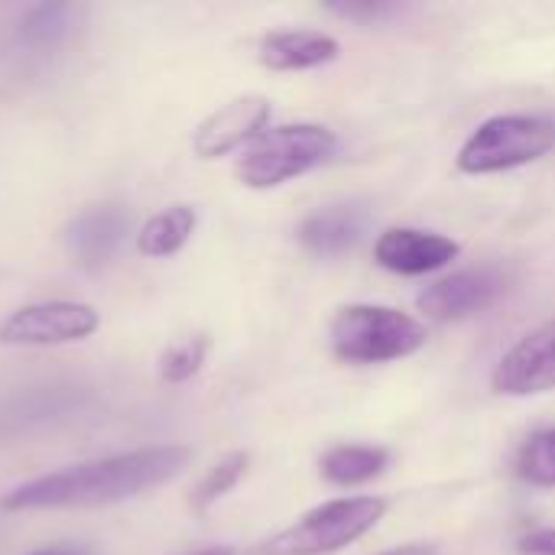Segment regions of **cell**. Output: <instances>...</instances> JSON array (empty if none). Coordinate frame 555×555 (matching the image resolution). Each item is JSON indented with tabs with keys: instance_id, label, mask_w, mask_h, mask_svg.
Returning a JSON list of instances; mask_svg holds the SVG:
<instances>
[{
	"instance_id": "8fae6325",
	"label": "cell",
	"mask_w": 555,
	"mask_h": 555,
	"mask_svg": "<svg viewBox=\"0 0 555 555\" xmlns=\"http://www.w3.org/2000/svg\"><path fill=\"white\" fill-rule=\"evenodd\" d=\"M367 228H371L367 208L354 202H338L306 215L296 237L312 257H341L364 241Z\"/></svg>"
},
{
	"instance_id": "52a82bcc",
	"label": "cell",
	"mask_w": 555,
	"mask_h": 555,
	"mask_svg": "<svg viewBox=\"0 0 555 555\" xmlns=\"http://www.w3.org/2000/svg\"><path fill=\"white\" fill-rule=\"evenodd\" d=\"M270 98L263 94H241L228 104H221L215 114H208L195 137H192V150L202 159H221L234 150H247L270 120Z\"/></svg>"
},
{
	"instance_id": "8992f818",
	"label": "cell",
	"mask_w": 555,
	"mask_h": 555,
	"mask_svg": "<svg viewBox=\"0 0 555 555\" xmlns=\"http://www.w3.org/2000/svg\"><path fill=\"white\" fill-rule=\"evenodd\" d=\"M101 315L91 302L52 299L13 309L0 322V345L7 348H49L85 341L98 332Z\"/></svg>"
},
{
	"instance_id": "ffe728a7",
	"label": "cell",
	"mask_w": 555,
	"mask_h": 555,
	"mask_svg": "<svg viewBox=\"0 0 555 555\" xmlns=\"http://www.w3.org/2000/svg\"><path fill=\"white\" fill-rule=\"evenodd\" d=\"M517 553L520 555H555V527H546V530H533V533L520 537V543H517Z\"/></svg>"
},
{
	"instance_id": "277c9868",
	"label": "cell",
	"mask_w": 555,
	"mask_h": 555,
	"mask_svg": "<svg viewBox=\"0 0 555 555\" xmlns=\"http://www.w3.org/2000/svg\"><path fill=\"white\" fill-rule=\"evenodd\" d=\"M387 517L384 498H338L312 507L293 527L270 537L257 555H332L367 537Z\"/></svg>"
},
{
	"instance_id": "4fadbf2b",
	"label": "cell",
	"mask_w": 555,
	"mask_h": 555,
	"mask_svg": "<svg viewBox=\"0 0 555 555\" xmlns=\"http://www.w3.org/2000/svg\"><path fill=\"white\" fill-rule=\"evenodd\" d=\"M341 42L322 29H276L260 39L257 59L273 72H306L335 62Z\"/></svg>"
},
{
	"instance_id": "5bb4252c",
	"label": "cell",
	"mask_w": 555,
	"mask_h": 555,
	"mask_svg": "<svg viewBox=\"0 0 555 555\" xmlns=\"http://www.w3.org/2000/svg\"><path fill=\"white\" fill-rule=\"evenodd\" d=\"M195 224H198L195 208H189V205L163 208L153 218H146L143 228L137 231V250L153 260L172 257L189 244V237L195 234Z\"/></svg>"
},
{
	"instance_id": "44dd1931",
	"label": "cell",
	"mask_w": 555,
	"mask_h": 555,
	"mask_svg": "<svg viewBox=\"0 0 555 555\" xmlns=\"http://www.w3.org/2000/svg\"><path fill=\"white\" fill-rule=\"evenodd\" d=\"M393 10L397 7H390V3H341V7H335V13H341L348 20H377V16H387Z\"/></svg>"
},
{
	"instance_id": "7c38bea8",
	"label": "cell",
	"mask_w": 555,
	"mask_h": 555,
	"mask_svg": "<svg viewBox=\"0 0 555 555\" xmlns=\"http://www.w3.org/2000/svg\"><path fill=\"white\" fill-rule=\"evenodd\" d=\"M127 231H130V215L124 208L117 205L88 208L65 224V247L85 270H98L117 254Z\"/></svg>"
},
{
	"instance_id": "ac0fdd59",
	"label": "cell",
	"mask_w": 555,
	"mask_h": 555,
	"mask_svg": "<svg viewBox=\"0 0 555 555\" xmlns=\"http://www.w3.org/2000/svg\"><path fill=\"white\" fill-rule=\"evenodd\" d=\"M517 475L533 488H555V429H540L524 442Z\"/></svg>"
},
{
	"instance_id": "3957f363",
	"label": "cell",
	"mask_w": 555,
	"mask_h": 555,
	"mask_svg": "<svg viewBox=\"0 0 555 555\" xmlns=\"http://www.w3.org/2000/svg\"><path fill=\"white\" fill-rule=\"evenodd\" d=\"M332 351L348 364H387L426 345V325L393 306H345L332 319Z\"/></svg>"
},
{
	"instance_id": "6da1fadb",
	"label": "cell",
	"mask_w": 555,
	"mask_h": 555,
	"mask_svg": "<svg viewBox=\"0 0 555 555\" xmlns=\"http://www.w3.org/2000/svg\"><path fill=\"white\" fill-rule=\"evenodd\" d=\"M192 462L189 446H146L81 465H68L33 481L16 485L0 498V511H62V507H107L179 478Z\"/></svg>"
},
{
	"instance_id": "e0dca14e",
	"label": "cell",
	"mask_w": 555,
	"mask_h": 555,
	"mask_svg": "<svg viewBox=\"0 0 555 555\" xmlns=\"http://www.w3.org/2000/svg\"><path fill=\"white\" fill-rule=\"evenodd\" d=\"M247 468H250V455H247V452H228V455L202 478V485L195 488V494H192V511H195V514H205L208 507H215L224 494H231V491L237 488V481L247 475Z\"/></svg>"
},
{
	"instance_id": "5b68a950",
	"label": "cell",
	"mask_w": 555,
	"mask_h": 555,
	"mask_svg": "<svg viewBox=\"0 0 555 555\" xmlns=\"http://www.w3.org/2000/svg\"><path fill=\"white\" fill-rule=\"evenodd\" d=\"M555 150V120L540 114H498L472 130L459 150L465 176H494L530 166Z\"/></svg>"
},
{
	"instance_id": "30bf717a",
	"label": "cell",
	"mask_w": 555,
	"mask_h": 555,
	"mask_svg": "<svg viewBox=\"0 0 555 555\" xmlns=\"http://www.w3.org/2000/svg\"><path fill=\"white\" fill-rule=\"evenodd\" d=\"M462 254L459 241L439 234V231H420V228H390L374 244V260L400 276H423L449 267Z\"/></svg>"
},
{
	"instance_id": "9c48e42d",
	"label": "cell",
	"mask_w": 555,
	"mask_h": 555,
	"mask_svg": "<svg viewBox=\"0 0 555 555\" xmlns=\"http://www.w3.org/2000/svg\"><path fill=\"white\" fill-rule=\"evenodd\" d=\"M504 289H507V280L501 270H491V267L459 270L426 286L420 296V309L436 322H459V319L491 309L504 296Z\"/></svg>"
},
{
	"instance_id": "7a4b0ae2",
	"label": "cell",
	"mask_w": 555,
	"mask_h": 555,
	"mask_svg": "<svg viewBox=\"0 0 555 555\" xmlns=\"http://www.w3.org/2000/svg\"><path fill=\"white\" fill-rule=\"evenodd\" d=\"M335 153V130L322 124H283L263 130L247 150H241L234 176L247 189H276L312 172L315 166H325Z\"/></svg>"
},
{
	"instance_id": "ba28073f",
	"label": "cell",
	"mask_w": 555,
	"mask_h": 555,
	"mask_svg": "<svg viewBox=\"0 0 555 555\" xmlns=\"http://www.w3.org/2000/svg\"><path fill=\"white\" fill-rule=\"evenodd\" d=\"M491 384L504 397H537L555 387V322L524 335L494 367Z\"/></svg>"
},
{
	"instance_id": "7402d4cb",
	"label": "cell",
	"mask_w": 555,
	"mask_h": 555,
	"mask_svg": "<svg viewBox=\"0 0 555 555\" xmlns=\"http://www.w3.org/2000/svg\"><path fill=\"white\" fill-rule=\"evenodd\" d=\"M26 555H91L85 546H72V543H55V546H42Z\"/></svg>"
},
{
	"instance_id": "2e32d148",
	"label": "cell",
	"mask_w": 555,
	"mask_h": 555,
	"mask_svg": "<svg viewBox=\"0 0 555 555\" xmlns=\"http://www.w3.org/2000/svg\"><path fill=\"white\" fill-rule=\"evenodd\" d=\"M72 13H75L72 3H59V0L36 3L20 20V39L26 46H39V49L42 46H55V42H62L72 33Z\"/></svg>"
},
{
	"instance_id": "cb8c5ba5",
	"label": "cell",
	"mask_w": 555,
	"mask_h": 555,
	"mask_svg": "<svg viewBox=\"0 0 555 555\" xmlns=\"http://www.w3.org/2000/svg\"><path fill=\"white\" fill-rule=\"evenodd\" d=\"M185 555H234V550H228V546H208V550H195V553Z\"/></svg>"
},
{
	"instance_id": "9a60e30c",
	"label": "cell",
	"mask_w": 555,
	"mask_h": 555,
	"mask_svg": "<svg viewBox=\"0 0 555 555\" xmlns=\"http://www.w3.org/2000/svg\"><path fill=\"white\" fill-rule=\"evenodd\" d=\"M387 465L390 452L380 446H335L322 455V478L338 488H354L384 475Z\"/></svg>"
},
{
	"instance_id": "d6986e66",
	"label": "cell",
	"mask_w": 555,
	"mask_h": 555,
	"mask_svg": "<svg viewBox=\"0 0 555 555\" xmlns=\"http://www.w3.org/2000/svg\"><path fill=\"white\" fill-rule=\"evenodd\" d=\"M208 335H192V338H182L176 345H169L159 358V377L166 384H185L192 380L202 367H205V358H208Z\"/></svg>"
},
{
	"instance_id": "603a6c76",
	"label": "cell",
	"mask_w": 555,
	"mask_h": 555,
	"mask_svg": "<svg viewBox=\"0 0 555 555\" xmlns=\"http://www.w3.org/2000/svg\"><path fill=\"white\" fill-rule=\"evenodd\" d=\"M380 555H439L436 546H426V543H410V546H400V550H390V553Z\"/></svg>"
}]
</instances>
